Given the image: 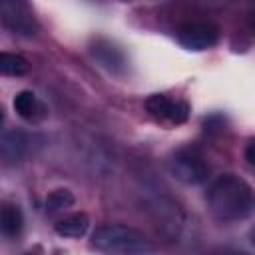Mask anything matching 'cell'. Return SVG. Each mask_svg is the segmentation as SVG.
Returning a JSON list of instances; mask_svg holds the SVG:
<instances>
[{
  "instance_id": "1",
  "label": "cell",
  "mask_w": 255,
  "mask_h": 255,
  "mask_svg": "<svg viewBox=\"0 0 255 255\" xmlns=\"http://www.w3.org/2000/svg\"><path fill=\"white\" fill-rule=\"evenodd\" d=\"M207 207L221 223L243 221L253 211V189L243 177L223 173L207 189Z\"/></svg>"
},
{
  "instance_id": "2",
  "label": "cell",
  "mask_w": 255,
  "mask_h": 255,
  "mask_svg": "<svg viewBox=\"0 0 255 255\" xmlns=\"http://www.w3.org/2000/svg\"><path fill=\"white\" fill-rule=\"evenodd\" d=\"M90 243L94 249L114 255H145L153 251V245L141 231L118 223L96 227Z\"/></svg>"
},
{
  "instance_id": "3",
  "label": "cell",
  "mask_w": 255,
  "mask_h": 255,
  "mask_svg": "<svg viewBox=\"0 0 255 255\" xmlns=\"http://www.w3.org/2000/svg\"><path fill=\"white\" fill-rule=\"evenodd\" d=\"M169 171L177 181L197 185L207 179L209 165L197 147H179L169 159Z\"/></svg>"
},
{
  "instance_id": "4",
  "label": "cell",
  "mask_w": 255,
  "mask_h": 255,
  "mask_svg": "<svg viewBox=\"0 0 255 255\" xmlns=\"http://www.w3.org/2000/svg\"><path fill=\"white\" fill-rule=\"evenodd\" d=\"M0 20L8 30L20 36H34L38 30L28 0H0Z\"/></svg>"
},
{
  "instance_id": "5",
  "label": "cell",
  "mask_w": 255,
  "mask_h": 255,
  "mask_svg": "<svg viewBox=\"0 0 255 255\" xmlns=\"http://www.w3.org/2000/svg\"><path fill=\"white\" fill-rule=\"evenodd\" d=\"M145 110L151 118L169 122V124H183L189 118V104L183 100H171L165 94H153L145 100Z\"/></svg>"
},
{
  "instance_id": "6",
  "label": "cell",
  "mask_w": 255,
  "mask_h": 255,
  "mask_svg": "<svg viewBox=\"0 0 255 255\" xmlns=\"http://www.w3.org/2000/svg\"><path fill=\"white\" fill-rule=\"evenodd\" d=\"M217 40H219V30L209 22H191L177 30V42L191 52L207 50L215 46Z\"/></svg>"
},
{
  "instance_id": "7",
  "label": "cell",
  "mask_w": 255,
  "mask_h": 255,
  "mask_svg": "<svg viewBox=\"0 0 255 255\" xmlns=\"http://www.w3.org/2000/svg\"><path fill=\"white\" fill-rule=\"evenodd\" d=\"M12 106H14V112H16L22 120H26V122H40V120H44L46 114H48L46 108H44V104H42V102L36 98V94L30 92V90L18 92V94L14 96Z\"/></svg>"
},
{
  "instance_id": "8",
  "label": "cell",
  "mask_w": 255,
  "mask_h": 255,
  "mask_svg": "<svg viewBox=\"0 0 255 255\" xmlns=\"http://www.w3.org/2000/svg\"><path fill=\"white\" fill-rule=\"evenodd\" d=\"M92 54L110 72L120 74L126 68V56H124V52L118 46H114L112 42H108V40H98L92 46Z\"/></svg>"
},
{
  "instance_id": "9",
  "label": "cell",
  "mask_w": 255,
  "mask_h": 255,
  "mask_svg": "<svg viewBox=\"0 0 255 255\" xmlns=\"http://www.w3.org/2000/svg\"><path fill=\"white\" fill-rule=\"evenodd\" d=\"M88 227H90V217L82 211L72 213V215L56 221V225H54L56 233L62 237H82V235H86Z\"/></svg>"
},
{
  "instance_id": "10",
  "label": "cell",
  "mask_w": 255,
  "mask_h": 255,
  "mask_svg": "<svg viewBox=\"0 0 255 255\" xmlns=\"http://www.w3.org/2000/svg\"><path fill=\"white\" fill-rule=\"evenodd\" d=\"M24 227V215L18 205L6 203L0 207V233L6 237H16Z\"/></svg>"
},
{
  "instance_id": "11",
  "label": "cell",
  "mask_w": 255,
  "mask_h": 255,
  "mask_svg": "<svg viewBox=\"0 0 255 255\" xmlns=\"http://www.w3.org/2000/svg\"><path fill=\"white\" fill-rule=\"evenodd\" d=\"M26 137L18 131H8L0 135V157L18 161L26 151Z\"/></svg>"
},
{
  "instance_id": "12",
  "label": "cell",
  "mask_w": 255,
  "mask_h": 255,
  "mask_svg": "<svg viewBox=\"0 0 255 255\" xmlns=\"http://www.w3.org/2000/svg\"><path fill=\"white\" fill-rule=\"evenodd\" d=\"M28 72V60L20 54L0 50V76H24Z\"/></svg>"
},
{
  "instance_id": "13",
  "label": "cell",
  "mask_w": 255,
  "mask_h": 255,
  "mask_svg": "<svg viewBox=\"0 0 255 255\" xmlns=\"http://www.w3.org/2000/svg\"><path fill=\"white\" fill-rule=\"evenodd\" d=\"M74 201H76L74 193H72L70 189L60 187V189H54V191L48 193V197H46V207H48L50 211H60V209L72 207Z\"/></svg>"
},
{
  "instance_id": "14",
  "label": "cell",
  "mask_w": 255,
  "mask_h": 255,
  "mask_svg": "<svg viewBox=\"0 0 255 255\" xmlns=\"http://www.w3.org/2000/svg\"><path fill=\"white\" fill-rule=\"evenodd\" d=\"M245 157H247V163H249V165H253V163H255V143H253V141H249V143H247Z\"/></svg>"
},
{
  "instance_id": "15",
  "label": "cell",
  "mask_w": 255,
  "mask_h": 255,
  "mask_svg": "<svg viewBox=\"0 0 255 255\" xmlns=\"http://www.w3.org/2000/svg\"><path fill=\"white\" fill-rule=\"evenodd\" d=\"M2 120H4V114H2V110H0V124H2Z\"/></svg>"
}]
</instances>
